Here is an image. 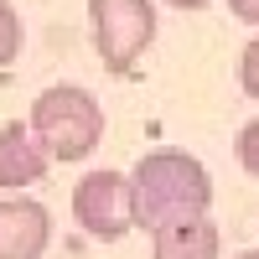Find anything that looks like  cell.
I'll list each match as a JSON object with an SVG mask.
<instances>
[{
	"label": "cell",
	"mask_w": 259,
	"mask_h": 259,
	"mask_svg": "<svg viewBox=\"0 0 259 259\" xmlns=\"http://www.w3.org/2000/svg\"><path fill=\"white\" fill-rule=\"evenodd\" d=\"M212 207V177L187 150H150L130 171V218L135 228L161 233L171 223L207 218Z\"/></svg>",
	"instance_id": "cell-1"
},
{
	"label": "cell",
	"mask_w": 259,
	"mask_h": 259,
	"mask_svg": "<svg viewBox=\"0 0 259 259\" xmlns=\"http://www.w3.org/2000/svg\"><path fill=\"white\" fill-rule=\"evenodd\" d=\"M31 135L52 161H83L104 140V104L78 83H57L31 104Z\"/></svg>",
	"instance_id": "cell-2"
},
{
	"label": "cell",
	"mask_w": 259,
	"mask_h": 259,
	"mask_svg": "<svg viewBox=\"0 0 259 259\" xmlns=\"http://www.w3.org/2000/svg\"><path fill=\"white\" fill-rule=\"evenodd\" d=\"M89 36L109 73H130L140 52L156 41V6L150 0H89Z\"/></svg>",
	"instance_id": "cell-3"
},
{
	"label": "cell",
	"mask_w": 259,
	"mask_h": 259,
	"mask_svg": "<svg viewBox=\"0 0 259 259\" xmlns=\"http://www.w3.org/2000/svg\"><path fill=\"white\" fill-rule=\"evenodd\" d=\"M73 218L99 244L124 239L135 228V218H130V177L124 171H89L73 187Z\"/></svg>",
	"instance_id": "cell-4"
},
{
	"label": "cell",
	"mask_w": 259,
	"mask_h": 259,
	"mask_svg": "<svg viewBox=\"0 0 259 259\" xmlns=\"http://www.w3.org/2000/svg\"><path fill=\"white\" fill-rule=\"evenodd\" d=\"M52 244V212L31 197H0V259H41Z\"/></svg>",
	"instance_id": "cell-5"
},
{
	"label": "cell",
	"mask_w": 259,
	"mask_h": 259,
	"mask_svg": "<svg viewBox=\"0 0 259 259\" xmlns=\"http://www.w3.org/2000/svg\"><path fill=\"white\" fill-rule=\"evenodd\" d=\"M47 166H52V156L31 135V124L11 119L6 130H0V187H16L21 192V187H31V182L47 177Z\"/></svg>",
	"instance_id": "cell-6"
},
{
	"label": "cell",
	"mask_w": 259,
	"mask_h": 259,
	"mask_svg": "<svg viewBox=\"0 0 259 259\" xmlns=\"http://www.w3.org/2000/svg\"><path fill=\"white\" fill-rule=\"evenodd\" d=\"M218 249H223L218 223H212V218H192V223H171V228H161L150 259H218Z\"/></svg>",
	"instance_id": "cell-7"
},
{
	"label": "cell",
	"mask_w": 259,
	"mask_h": 259,
	"mask_svg": "<svg viewBox=\"0 0 259 259\" xmlns=\"http://www.w3.org/2000/svg\"><path fill=\"white\" fill-rule=\"evenodd\" d=\"M16 52H21V16L11 11V0H0V73L16 62Z\"/></svg>",
	"instance_id": "cell-8"
},
{
	"label": "cell",
	"mask_w": 259,
	"mask_h": 259,
	"mask_svg": "<svg viewBox=\"0 0 259 259\" xmlns=\"http://www.w3.org/2000/svg\"><path fill=\"white\" fill-rule=\"evenodd\" d=\"M233 150H239V166L249 171V177H259V119H249L239 130V140H233Z\"/></svg>",
	"instance_id": "cell-9"
},
{
	"label": "cell",
	"mask_w": 259,
	"mask_h": 259,
	"mask_svg": "<svg viewBox=\"0 0 259 259\" xmlns=\"http://www.w3.org/2000/svg\"><path fill=\"white\" fill-rule=\"evenodd\" d=\"M239 83H244V94L249 99H259V36L244 47V57H239Z\"/></svg>",
	"instance_id": "cell-10"
},
{
	"label": "cell",
	"mask_w": 259,
	"mask_h": 259,
	"mask_svg": "<svg viewBox=\"0 0 259 259\" xmlns=\"http://www.w3.org/2000/svg\"><path fill=\"white\" fill-rule=\"evenodd\" d=\"M228 11L239 21H249V26H259V0H228Z\"/></svg>",
	"instance_id": "cell-11"
},
{
	"label": "cell",
	"mask_w": 259,
	"mask_h": 259,
	"mask_svg": "<svg viewBox=\"0 0 259 259\" xmlns=\"http://www.w3.org/2000/svg\"><path fill=\"white\" fill-rule=\"evenodd\" d=\"M166 6H177V11H202V6H212V0H166Z\"/></svg>",
	"instance_id": "cell-12"
},
{
	"label": "cell",
	"mask_w": 259,
	"mask_h": 259,
	"mask_svg": "<svg viewBox=\"0 0 259 259\" xmlns=\"http://www.w3.org/2000/svg\"><path fill=\"white\" fill-rule=\"evenodd\" d=\"M233 259H259V249H244V254H233Z\"/></svg>",
	"instance_id": "cell-13"
}]
</instances>
